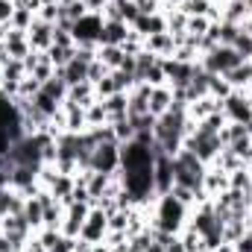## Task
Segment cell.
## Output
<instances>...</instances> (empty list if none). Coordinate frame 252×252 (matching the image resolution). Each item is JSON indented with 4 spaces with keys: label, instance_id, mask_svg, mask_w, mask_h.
<instances>
[{
    "label": "cell",
    "instance_id": "7",
    "mask_svg": "<svg viewBox=\"0 0 252 252\" xmlns=\"http://www.w3.org/2000/svg\"><path fill=\"white\" fill-rule=\"evenodd\" d=\"M164 64V76H167V85L170 88H185L190 82V76H193V70H196V64L193 62H179V59H173V56H167V59H161Z\"/></svg>",
    "mask_w": 252,
    "mask_h": 252
},
{
    "label": "cell",
    "instance_id": "39",
    "mask_svg": "<svg viewBox=\"0 0 252 252\" xmlns=\"http://www.w3.org/2000/svg\"><path fill=\"white\" fill-rule=\"evenodd\" d=\"M38 91H41V82L32 79V76H24V79L18 82V97H21V100H32Z\"/></svg>",
    "mask_w": 252,
    "mask_h": 252
},
{
    "label": "cell",
    "instance_id": "28",
    "mask_svg": "<svg viewBox=\"0 0 252 252\" xmlns=\"http://www.w3.org/2000/svg\"><path fill=\"white\" fill-rule=\"evenodd\" d=\"M164 21H167V32H170V35L188 32V15H185V12H179V9H167V12H164Z\"/></svg>",
    "mask_w": 252,
    "mask_h": 252
},
{
    "label": "cell",
    "instance_id": "31",
    "mask_svg": "<svg viewBox=\"0 0 252 252\" xmlns=\"http://www.w3.org/2000/svg\"><path fill=\"white\" fill-rule=\"evenodd\" d=\"M32 21H35V12H32V9H18V6H15L9 27H12V30H24V32H27V30L32 27Z\"/></svg>",
    "mask_w": 252,
    "mask_h": 252
},
{
    "label": "cell",
    "instance_id": "11",
    "mask_svg": "<svg viewBox=\"0 0 252 252\" xmlns=\"http://www.w3.org/2000/svg\"><path fill=\"white\" fill-rule=\"evenodd\" d=\"M30 53H32V47H30L27 32H24V30H9V35H6V59H18V62H24ZM6 59H3V62H6Z\"/></svg>",
    "mask_w": 252,
    "mask_h": 252
},
{
    "label": "cell",
    "instance_id": "33",
    "mask_svg": "<svg viewBox=\"0 0 252 252\" xmlns=\"http://www.w3.org/2000/svg\"><path fill=\"white\" fill-rule=\"evenodd\" d=\"M112 132H115V141H118V144H126V141H132V138H135V126H132L129 118L112 121Z\"/></svg>",
    "mask_w": 252,
    "mask_h": 252
},
{
    "label": "cell",
    "instance_id": "40",
    "mask_svg": "<svg viewBox=\"0 0 252 252\" xmlns=\"http://www.w3.org/2000/svg\"><path fill=\"white\" fill-rule=\"evenodd\" d=\"M144 82H147L150 88H156V85H167V76H164V64H161V59H156V64L147 70Z\"/></svg>",
    "mask_w": 252,
    "mask_h": 252
},
{
    "label": "cell",
    "instance_id": "20",
    "mask_svg": "<svg viewBox=\"0 0 252 252\" xmlns=\"http://www.w3.org/2000/svg\"><path fill=\"white\" fill-rule=\"evenodd\" d=\"M129 24H124V21H106L103 24V32H100V44H115V47H121L126 41V35H129ZM97 44V47H100Z\"/></svg>",
    "mask_w": 252,
    "mask_h": 252
},
{
    "label": "cell",
    "instance_id": "3",
    "mask_svg": "<svg viewBox=\"0 0 252 252\" xmlns=\"http://www.w3.org/2000/svg\"><path fill=\"white\" fill-rule=\"evenodd\" d=\"M103 15L100 12H88L85 18L73 21L70 27V35H73V44L76 47H97L100 44V32H103Z\"/></svg>",
    "mask_w": 252,
    "mask_h": 252
},
{
    "label": "cell",
    "instance_id": "8",
    "mask_svg": "<svg viewBox=\"0 0 252 252\" xmlns=\"http://www.w3.org/2000/svg\"><path fill=\"white\" fill-rule=\"evenodd\" d=\"M88 208L91 205H85V202H70V205H64V220H62V235L67 238H79V232H82V226H85V217H88Z\"/></svg>",
    "mask_w": 252,
    "mask_h": 252
},
{
    "label": "cell",
    "instance_id": "16",
    "mask_svg": "<svg viewBox=\"0 0 252 252\" xmlns=\"http://www.w3.org/2000/svg\"><path fill=\"white\" fill-rule=\"evenodd\" d=\"M170 106H173V88H170V85H156V88H150V115H153V118H161Z\"/></svg>",
    "mask_w": 252,
    "mask_h": 252
},
{
    "label": "cell",
    "instance_id": "19",
    "mask_svg": "<svg viewBox=\"0 0 252 252\" xmlns=\"http://www.w3.org/2000/svg\"><path fill=\"white\" fill-rule=\"evenodd\" d=\"M24 193L21 190H15L12 185H3L0 188V217H6V214H21L24 211Z\"/></svg>",
    "mask_w": 252,
    "mask_h": 252
},
{
    "label": "cell",
    "instance_id": "29",
    "mask_svg": "<svg viewBox=\"0 0 252 252\" xmlns=\"http://www.w3.org/2000/svg\"><path fill=\"white\" fill-rule=\"evenodd\" d=\"M27 76L38 79V82H47V79H53V76H56V67H53V62H50V56H47V53H41V56H38V62H35V67H32Z\"/></svg>",
    "mask_w": 252,
    "mask_h": 252
},
{
    "label": "cell",
    "instance_id": "6",
    "mask_svg": "<svg viewBox=\"0 0 252 252\" xmlns=\"http://www.w3.org/2000/svg\"><path fill=\"white\" fill-rule=\"evenodd\" d=\"M223 115H226V121H232V124H250L252 121V91H232L226 100H223Z\"/></svg>",
    "mask_w": 252,
    "mask_h": 252
},
{
    "label": "cell",
    "instance_id": "26",
    "mask_svg": "<svg viewBox=\"0 0 252 252\" xmlns=\"http://www.w3.org/2000/svg\"><path fill=\"white\" fill-rule=\"evenodd\" d=\"M223 79L232 85V91H247V88H250V62L232 67L229 73H223Z\"/></svg>",
    "mask_w": 252,
    "mask_h": 252
},
{
    "label": "cell",
    "instance_id": "43",
    "mask_svg": "<svg viewBox=\"0 0 252 252\" xmlns=\"http://www.w3.org/2000/svg\"><path fill=\"white\" fill-rule=\"evenodd\" d=\"M12 12H15V3L12 0H0V24H9Z\"/></svg>",
    "mask_w": 252,
    "mask_h": 252
},
{
    "label": "cell",
    "instance_id": "24",
    "mask_svg": "<svg viewBox=\"0 0 252 252\" xmlns=\"http://www.w3.org/2000/svg\"><path fill=\"white\" fill-rule=\"evenodd\" d=\"M97 59L106 64L109 70H121L126 53H124V47H115V44H100V47H97Z\"/></svg>",
    "mask_w": 252,
    "mask_h": 252
},
{
    "label": "cell",
    "instance_id": "10",
    "mask_svg": "<svg viewBox=\"0 0 252 252\" xmlns=\"http://www.w3.org/2000/svg\"><path fill=\"white\" fill-rule=\"evenodd\" d=\"M153 185H156V193H170L173 188V161L170 156H156V167H153Z\"/></svg>",
    "mask_w": 252,
    "mask_h": 252
},
{
    "label": "cell",
    "instance_id": "47",
    "mask_svg": "<svg viewBox=\"0 0 252 252\" xmlns=\"http://www.w3.org/2000/svg\"><path fill=\"white\" fill-rule=\"evenodd\" d=\"M247 235H250V238H252V220H250V226H247Z\"/></svg>",
    "mask_w": 252,
    "mask_h": 252
},
{
    "label": "cell",
    "instance_id": "2",
    "mask_svg": "<svg viewBox=\"0 0 252 252\" xmlns=\"http://www.w3.org/2000/svg\"><path fill=\"white\" fill-rule=\"evenodd\" d=\"M170 161H173V185H182V188H190V190H202V179H205L208 164H202L185 147Z\"/></svg>",
    "mask_w": 252,
    "mask_h": 252
},
{
    "label": "cell",
    "instance_id": "35",
    "mask_svg": "<svg viewBox=\"0 0 252 252\" xmlns=\"http://www.w3.org/2000/svg\"><path fill=\"white\" fill-rule=\"evenodd\" d=\"M208 94L211 97H217V100H226L229 94H232V85L220 76V73H211V82H208Z\"/></svg>",
    "mask_w": 252,
    "mask_h": 252
},
{
    "label": "cell",
    "instance_id": "13",
    "mask_svg": "<svg viewBox=\"0 0 252 252\" xmlns=\"http://www.w3.org/2000/svg\"><path fill=\"white\" fill-rule=\"evenodd\" d=\"M214 112H223V100H217V97H211V94H205V97L188 103V121H193V124L205 121V118L214 115Z\"/></svg>",
    "mask_w": 252,
    "mask_h": 252
},
{
    "label": "cell",
    "instance_id": "46",
    "mask_svg": "<svg viewBox=\"0 0 252 252\" xmlns=\"http://www.w3.org/2000/svg\"><path fill=\"white\" fill-rule=\"evenodd\" d=\"M241 30H244V32H250V35H252V15L247 18V21H244V27H241Z\"/></svg>",
    "mask_w": 252,
    "mask_h": 252
},
{
    "label": "cell",
    "instance_id": "30",
    "mask_svg": "<svg viewBox=\"0 0 252 252\" xmlns=\"http://www.w3.org/2000/svg\"><path fill=\"white\" fill-rule=\"evenodd\" d=\"M41 91H44L47 97H53L56 103H64V100H67V85H64L59 76H53V79L41 82Z\"/></svg>",
    "mask_w": 252,
    "mask_h": 252
},
{
    "label": "cell",
    "instance_id": "48",
    "mask_svg": "<svg viewBox=\"0 0 252 252\" xmlns=\"http://www.w3.org/2000/svg\"><path fill=\"white\" fill-rule=\"evenodd\" d=\"M9 252H24V250H9Z\"/></svg>",
    "mask_w": 252,
    "mask_h": 252
},
{
    "label": "cell",
    "instance_id": "45",
    "mask_svg": "<svg viewBox=\"0 0 252 252\" xmlns=\"http://www.w3.org/2000/svg\"><path fill=\"white\" fill-rule=\"evenodd\" d=\"M106 3H109V0H85L88 12H103V9H106Z\"/></svg>",
    "mask_w": 252,
    "mask_h": 252
},
{
    "label": "cell",
    "instance_id": "32",
    "mask_svg": "<svg viewBox=\"0 0 252 252\" xmlns=\"http://www.w3.org/2000/svg\"><path fill=\"white\" fill-rule=\"evenodd\" d=\"M229 188L235 190H244V193H252V185H250V167H238L229 173Z\"/></svg>",
    "mask_w": 252,
    "mask_h": 252
},
{
    "label": "cell",
    "instance_id": "44",
    "mask_svg": "<svg viewBox=\"0 0 252 252\" xmlns=\"http://www.w3.org/2000/svg\"><path fill=\"white\" fill-rule=\"evenodd\" d=\"M232 247H235V252H252V238L250 235H244V238H238Z\"/></svg>",
    "mask_w": 252,
    "mask_h": 252
},
{
    "label": "cell",
    "instance_id": "23",
    "mask_svg": "<svg viewBox=\"0 0 252 252\" xmlns=\"http://www.w3.org/2000/svg\"><path fill=\"white\" fill-rule=\"evenodd\" d=\"M103 106H106L109 124H112V121H121V118H129V94H124V91H118V94L106 97V100H103Z\"/></svg>",
    "mask_w": 252,
    "mask_h": 252
},
{
    "label": "cell",
    "instance_id": "34",
    "mask_svg": "<svg viewBox=\"0 0 252 252\" xmlns=\"http://www.w3.org/2000/svg\"><path fill=\"white\" fill-rule=\"evenodd\" d=\"M73 53H76V47H56V44L47 50V56H50V62H53V67H56V70L70 62V59H73Z\"/></svg>",
    "mask_w": 252,
    "mask_h": 252
},
{
    "label": "cell",
    "instance_id": "17",
    "mask_svg": "<svg viewBox=\"0 0 252 252\" xmlns=\"http://www.w3.org/2000/svg\"><path fill=\"white\" fill-rule=\"evenodd\" d=\"M141 115H150V85L147 82H138L129 91V118H141Z\"/></svg>",
    "mask_w": 252,
    "mask_h": 252
},
{
    "label": "cell",
    "instance_id": "22",
    "mask_svg": "<svg viewBox=\"0 0 252 252\" xmlns=\"http://www.w3.org/2000/svg\"><path fill=\"white\" fill-rule=\"evenodd\" d=\"M21 214H24V220L30 223V229H32V232H38V229L44 226V205H41L38 193L24 199V211H21Z\"/></svg>",
    "mask_w": 252,
    "mask_h": 252
},
{
    "label": "cell",
    "instance_id": "42",
    "mask_svg": "<svg viewBox=\"0 0 252 252\" xmlns=\"http://www.w3.org/2000/svg\"><path fill=\"white\" fill-rule=\"evenodd\" d=\"M53 44L56 47H76L73 35H70V27H53Z\"/></svg>",
    "mask_w": 252,
    "mask_h": 252
},
{
    "label": "cell",
    "instance_id": "41",
    "mask_svg": "<svg viewBox=\"0 0 252 252\" xmlns=\"http://www.w3.org/2000/svg\"><path fill=\"white\" fill-rule=\"evenodd\" d=\"M109 73H112V70L100 62V59H94V62L88 64V82H91V85H97V82H100V79H106Z\"/></svg>",
    "mask_w": 252,
    "mask_h": 252
},
{
    "label": "cell",
    "instance_id": "14",
    "mask_svg": "<svg viewBox=\"0 0 252 252\" xmlns=\"http://www.w3.org/2000/svg\"><path fill=\"white\" fill-rule=\"evenodd\" d=\"M144 50L153 53V56H158V59H167V56L176 53V41H173L170 32H156V35L144 38Z\"/></svg>",
    "mask_w": 252,
    "mask_h": 252
},
{
    "label": "cell",
    "instance_id": "15",
    "mask_svg": "<svg viewBox=\"0 0 252 252\" xmlns=\"http://www.w3.org/2000/svg\"><path fill=\"white\" fill-rule=\"evenodd\" d=\"M220 15H223V21L244 27V21L252 15V6L250 0H226V3H220Z\"/></svg>",
    "mask_w": 252,
    "mask_h": 252
},
{
    "label": "cell",
    "instance_id": "1",
    "mask_svg": "<svg viewBox=\"0 0 252 252\" xmlns=\"http://www.w3.org/2000/svg\"><path fill=\"white\" fill-rule=\"evenodd\" d=\"M188 214H190V208L182 205L173 193H161V196H156V202H153V220H150V226L158 229V232L179 235V232L188 226Z\"/></svg>",
    "mask_w": 252,
    "mask_h": 252
},
{
    "label": "cell",
    "instance_id": "25",
    "mask_svg": "<svg viewBox=\"0 0 252 252\" xmlns=\"http://www.w3.org/2000/svg\"><path fill=\"white\" fill-rule=\"evenodd\" d=\"M67 100H70V103H76V106H82V109H88V106L97 100V94H94V85H91V82L70 85V88H67Z\"/></svg>",
    "mask_w": 252,
    "mask_h": 252
},
{
    "label": "cell",
    "instance_id": "12",
    "mask_svg": "<svg viewBox=\"0 0 252 252\" xmlns=\"http://www.w3.org/2000/svg\"><path fill=\"white\" fill-rule=\"evenodd\" d=\"M223 190H229V173L220 170V167H214V164H208L205 179H202V193H205L208 199H217Z\"/></svg>",
    "mask_w": 252,
    "mask_h": 252
},
{
    "label": "cell",
    "instance_id": "4",
    "mask_svg": "<svg viewBox=\"0 0 252 252\" xmlns=\"http://www.w3.org/2000/svg\"><path fill=\"white\" fill-rule=\"evenodd\" d=\"M91 170L106 173V176H118V170H121V144L118 141L97 144L94 153H91Z\"/></svg>",
    "mask_w": 252,
    "mask_h": 252
},
{
    "label": "cell",
    "instance_id": "36",
    "mask_svg": "<svg viewBox=\"0 0 252 252\" xmlns=\"http://www.w3.org/2000/svg\"><path fill=\"white\" fill-rule=\"evenodd\" d=\"M35 18H41V21H47V24H59L62 21V6L59 3H41V9L35 12Z\"/></svg>",
    "mask_w": 252,
    "mask_h": 252
},
{
    "label": "cell",
    "instance_id": "38",
    "mask_svg": "<svg viewBox=\"0 0 252 252\" xmlns=\"http://www.w3.org/2000/svg\"><path fill=\"white\" fill-rule=\"evenodd\" d=\"M232 47H235V53H238L244 62H252V35H250V32H244V30H241V35L235 38V44H232Z\"/></svg>",
    "mask_w": 252,
    "mask_h": 252
},
{
    "label": "cell",
    "instance_id": "49",
    "mask_svg": "<svg viewBox=\"0 0 252 252\" xmlns=\"http://www.w3.org/2000/svg\"><path fill=\"white\" fill-rule=\"evenodd\" d=\"M59 3H67V0H59Z\"/></svg>",
    "mask_w": 252,
    "mask_h": 252
},
{
    "label": "cell",
    "instance_id": "5",
    "mask_svg": "<svg viewBox=\"0 0 252 252\" xmlns=\"http://www.w3.org/2000/svg\"><path fill=\"white\" fill-rule=\"evenodd\" d=\"M199 64L208 70V73H229L232 67H238V64H244V59L235 53V47H226V44H217L214 50H208L202 59H199Z\"/></svg>",
    "mask_w": 252,
    "mask_h": 252
},
{
    "label": "cell",
    "instance_id": "37",
    "mask_svg": "<svg viewBox=\"0 0 252 252\" xmlns=\"http://www.w3.org/2000/svg\"><path fill=\"white\" fill-rule=\"evenodd\" d=\"M208 30H211V21H208L205 15H190V18H188V35H193V38H202Z\"/></svg>",
    "mask_w": 252,
    "mask_h": 252
},
{
    "label": "cell",
    "instance_id": "18",
    "mask_svg": "<svg viewBox=\"0 0 252 252\" xmlns=\"http://www.w3.org/2000/svg\"><path fill=\"white\" fill-rule=\"evenodd\" d=\"M56 76L62 79L67 88H70V85H79V82H88V64L79 62V59L73 56V59L64 64V67H59V70H56Z\"/></svg>",
    "mask_w": 252,
    "mask_h": 252
},
{
    "label": "cell",
    "instance_id": "27",
    "mask_svg": "<svg viewBox=\"0 0 252 252\" xmlns=\"http://www.w3.org/2000/svg\"><path fill=\"white\" fill-rule=\"evenodd\" d=\"M85 124H88V129H97V126H106V124H109V115H106L103 100H94V103L85 109Z\"/></svg>",
    "mask_w": 252,
    "mask_h": 252
},
{
    "label": "cell",
    "instance_id": "21",
    "mask_svg": "<svg viewBox=\"0 0 252 252\" xmlns=\"http://www.w3.org/2000/svg\"><path fill=\"white\" fill-rule=\"evenodd\" d=\"M62 112H64V132H85L88 124H85V109L64 100L62 103Z\"/></svg>",
    "mask_w": 252,
    "mask_h": 252
},
{
    "label": "cell",
    "instance_id": "9",
    "mask_svg": "<svg viewBox=\"0 0 252 252\" xmlns=\"http://www.w3.org/2000/svg\"><path fill=\"white\" fill-rule=\"evenodd\" d=\"M27 38H30V47H32V50L47 53V50L53 47V24H47V21L35 18V21H32V27L27 30Z\"/></svg>",
    "mask_w": 252,
    "mask_h": 252
}]
</instances>
